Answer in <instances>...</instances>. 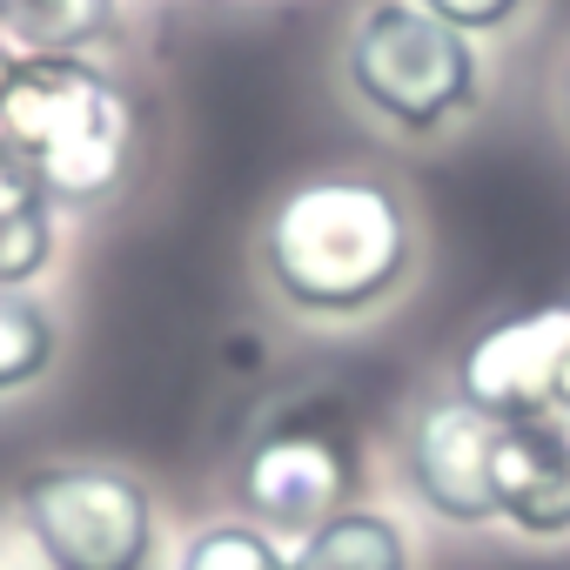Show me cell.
<instances>
[{"label": "cell", "mask_w": 570, "mask_h": 570, "mask_svg": "<svg viewBox=\"0 0 570 570\" xmlns=\"http://www.w3.org/2000/svg\"><path fill=\"white\" fill-rule=\"evenodd\" d=\"M21 517H28L48 570H148V557H155L148 490L108 463L28 470Z\"/></svg>", "instance_id": "obj_4"}, {"label": "cell", "mask_w": 570, "mask_h": 570, "mask_svg": "<svg viewBox=\"0 0 570 570\" xmlns=\"http://www.w3.org/2000/svg\"><path fill=\"white\" fill-rule=\"evenodd\" d=\"M463 396L490 416L570 423V303L483 330L463 356Z\"/></svg>", "instance_id": "obj_5"}, {"label": "cell", "mask_w": 570, "mask_h": 570, "mask_svg": "<svg viewBox=\"0 0 570 570\" xmlns=\"http://www.w3.org/2000/svg\"><path fill=\"white\" fill-rule=\"evenodd\" d=\"M115 35V0H0V41L14 55H88Z\"/></svg>", "instance_id": "obj_10"}, {"label": "cell", "mask_w": 570, "mask_h": 570, "mask_svg": "<svg viewBox=\"0 0 570 570\" xmlns=\"http://www.w3.org/2000/svg\"><path fill=\"white\" fill-rule=\"evenodd\" d=\"M416 8H430V14L450 21L456 35H483V28H503L523 0H416Z\"/></svg>", "instance_id": "obj_14"}, {"label": "cell", "mask_w": 570, "mask_h": 570, "mask_svg": "<svg viewBox=\"0 0 570 570\" xmlns=\"http://www.w3.org/2000/svg\"><path fill=\"white\" fill-rule=\"evenodd\" d=\"M497 436H503V416H490L463 390L430 403L416 416V430H410V483H416V497L450 523H490L497 517V490H490Z\"/></svg>", "instance_id": "obj_6"}, {"label": "cell", "mask_w": 570, "mask_h": 570, "mask_svg": "<svg viewBox=\"0 0 570 570\" xmlns=\"http://www.w3.org/2000/svg\"><path fill=\"white\" fill-rule=\"evenodd\" d=\"M175 570H289V557H282L275 537H262L255 523H215L181 550Z\"/></svg>", "instance_id": "obj_13"}, {"label": "cell", "mask_w": 570, "mask_h": 570, "mask_svg": "<svg viewBox=\"0 0 570 570\" xmlns=\"http://www.w3.org/2000/svg\"><path fill=\"white\" fill-rule=\"evenodd\" d=\"M289 570H410V543L383 510H336L303 537Z\"/></svg>", "instance_id": "obj_11"}, {"label": "cell", "mask_w": 570, "mask_h": 570, "mask_svg": "<svg viewBox=\"0 0 570 570\" xmlns=\"http://www.w3.org/2000/svg\"><path fill=\"white\" fill-rule=\"evenodd\" d=\"M135 108L88 55H14L0 68V155L55 202H101L128 175Z\"/></svg>", "instance_id": "obj_2"}, {"label": "cell", "mask_w": 570, "mask_h": 570, "mask_svg": "<svg viewBox=\"0 0 570 570\" xmlns=\"http://www.w3.org/2000/svg\"><path fill=\"white\" fill-rule=\"evenodd\" d=\"M497 517H510L530 537L570 530V423L557 416H503L497 436Z\"/></svg>", "instance_id": "obj_8"}, {"label": "cell", "mask_w": 570, "mask_h": 570, "mask_svg": "<svg viewBox=\"0 0 570 570\" xmlns=\"http://www.w3.org/2000/svg\"><path fill=\"white\" fill-rule=\"evenodd\" d=\"M55 255V195L0 155V289H28Z\"/></svg>", "instance_id": "obj_9"}, {"label": "cell", "mask_w": 570, "mask_h": 570, "mask_svg": "<svg viewBox=\"0 0 570 570\" xmlns=\"http://www.w3.org/2000/svg\"><path fill=\"white\" fill-rule=\"evenodd\" d=\"M563 108H570V75H563Z\"/></svg>", "instance_id": "obj_15"}, {"label": "cell", "mask_w": 570, "mask_h": 570, "mask_svg": "<svg viewBox=\"0 0 570 570\" xmlns=\"http://www.w3.org/2000/svg\"><path fill=\"white\" fill-rule=\"evenodd\" d=\"M350 88L410 135L476 101V48L416 0H376L350 35Z\"/></svg>", "instance_id": "obj_3"}, {"label": "cell", "mask_w": 570, "mask_h": 570, "mask_svg": "<svg viewBox=\"0 0 570 570\" xmlns=\"http://www.w3.org/2000/svg\"><path fill=\"white\" fill-rule=\"evenodd\" d=\"M268 275L309 316L376 309L410 268V215L383 181L323 175L303 181L268 222Z\"/></svg>", "instance_id": "obj_1"}, {"label": "cell", "mask_w": 570, "mask_h": 570, "mask_svg": "<svg viewBox=\"0 0 570 570\" xmlns=\"http://www.w3.org/2000/svg\"><path fill=\"white\" fill-rule=\"evenodd\" d=\"M350 470H356L350 443H336L323 430H275V436L255 443V456L242 470V497H248V510L262 523L309 537L316 523H330L336 510H350L343 503Z\"/></svg>", "instance_id": "obj_7"}, {"label": "cell", "mask_w": 570, "mask_h": 570, "mask_svg": "<svg viewBox=\"0 0 570 570\" xmlns=\"http://www.w3.org/2000/svg\"><path fill=\"white\" fill-rule=\"evenodd\" d=\"M55 363V323L35 296L21 289H0V396L28 390L41 370Z\"/></svg>", "instance_id": "obj_12"}]
</instances>
